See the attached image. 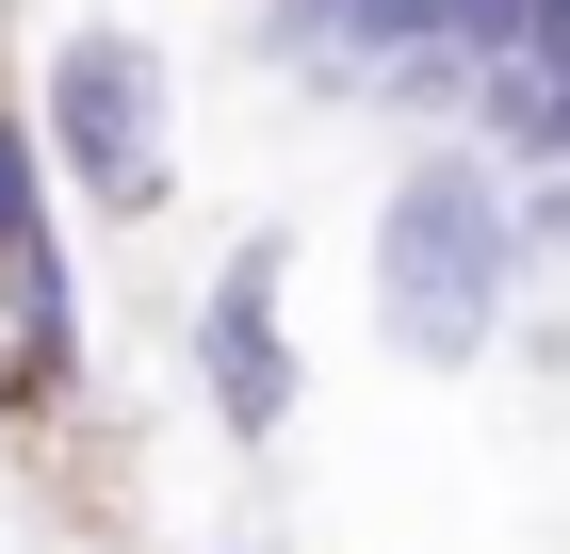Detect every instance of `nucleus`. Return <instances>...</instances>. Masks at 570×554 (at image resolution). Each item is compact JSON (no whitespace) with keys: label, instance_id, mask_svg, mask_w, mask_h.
Masks as SVG:
<instances>
[{"label":"nucleus","instance_id":"obj_2","mask_svg":"<svg viewBox=\"0 0 570 554\" xmlns=\"http://www.w3.org/2000/svg\"><path fill=\"white\" fill-rule=\"evenodd\" d=\"M33 147L66 196H98V213H164L179 196V130H164V49L147 33H66L33 82Z\"/></svg>","mask_w":570,"mask_h":554},{"label":"nucleus","instance_id":"obj_3","mask_svg":"<svg viewBox=\"0 0 570 554\" xmlns=\"http://www.w3.org/2000/svg\"><path fill=\"white\" fill-rule=\"evenodd\" d=\"M277 294H294V245H277V229H245V245H228L213 261V294H196V391H213V408H228V440H277V425H294V310H277Z\"/></svg>","mask_w":570,"mask_h":554},{"label":"nucleus","instance_id":"obj_5","mask_svg":"<svg viewBox=\"0 0 570 554\" xmlns=\"http://www.w3.org/2000/svg\"><path fill=\"white\" fill-rule=\"evenodd\" d=\"M538 17H570V0H538Z\"/></svg>","mask_w":570,"mask_h":554},{"label":"nucleus","instance_id":"obj_4","mask_svg":"<svg viewBox=\"0 0 570 554\" xmlns=\"http://www.w3.org/2000/svg\"><path fill=\"white\" fill-rule=\"evenodd\" d=\"M17 245H49V196H33V130L0 115V278H17Z\"/></svg>","mask_w":570,"mask_h":554},{"label":"nucleus","instance_id":"obj_1","mask_svg":"<svg viewBox=\"0 0 570 554\" xmlns=\"http://www.w3.org/2000/svg\"><path fill=\"white\" fill-rule=\"evenodd\" d=\"M375 294H392V342L424 376L489 359V310L522 294V213H505L473 164H407L392 213H375Z\"/></svg>","mask_w":570,"mask_h":554}]
</instances>
